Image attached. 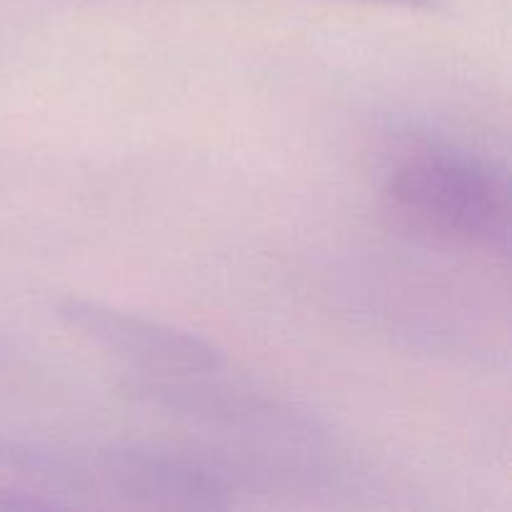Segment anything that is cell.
I'll return each mask as SVG.
<instances>
[{
	"label": "cell",
	"mask_w": 512,
	"mask_h": 512,
	"mask_svg": "<svg viewBox=\"0 0 512 512\" xmlns=\"http://www.w3.org/2000/svg\"><path fill=\"white\" fill-rule=\"evenodd\" d=\"M388 223L423 243L470 253H510L508 183L483 163L453 153H420L385 178Z\"/></svg>",
	"instance_id": "1"
},
{
	"label": "cell",
	"mask_w": 512,
	"mask_h": 512,
	"mask_svg": "<svg viewBox=\"0 0 512 512\" xmlns=\"http://www.w3.org/2000/svg\"><path fill=\"white\" fill-rule=\"evenodd\" d=\"M58 315L100 350L148 375L193 378L223 365V355L208 340L98 300L65 298L58 303Z\"/></svg>",
	"instance_id": "2"
},
{
	"label": "cell",
	"mask_w": 512,
	"mask_h": 512,
	"mask_svg": "<svg viewBox=\"0 0 512 512\" xmlns=\"http://www.w3.org/2000/svg\"><path fill=\"white\" fill-rule=\"evenodd\" d=\"M93 473L110 493L143 508H228V488L223 480L208 468H200L175 455L135 448L108 450L95 458Z\"/></svg>",
	"instance_id": "3"
},
{
	"label": "cell",
	"mask_w": 512,
	"mask_h": 512,
	"mask_svg": "<svg viewBox=\"0 0 512 512\" xmlns=\"http://www.w3.org/2000/svg\"><path fill=\"white\" fill-rule=\"evenodd\" d=\"M73 503L58 500L48 493H30V490L0 488V510H58L70 508Z\"/></svg>",
	"instance_id": "4"
},
{
	"label": "cell",
	"mask_w": 512,
	"mask_h": 512,
	"mask_svg": "<svg viewBox=\"0 0 512 512\" xmlns=\"http://www.w3.org/2000/svg\"><path fill=\"white\" fill-rule=\"evenodd\" d=\"M365 3H383V5H403V8L435 10L440 5V0H365Z\"/></svg>",
	"instance_id": "5"
}]
</instances>
